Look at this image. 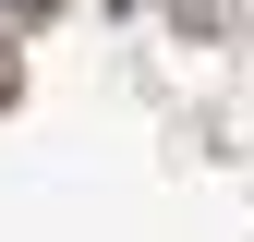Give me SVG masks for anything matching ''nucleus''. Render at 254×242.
<instances>
[{
    "mask_svg": "<svg viewBox=\"0 0 254 242\" xmlns=\"http://www.w3.org/2000/svg\"><path fill=\"white\" fill-rule=\"evenodd\" d=\"M182 24H194V37H218V24H230V0H182Z\"/></svg>",
    "mask_w": 254,
    "mask_h": 242,
    "instance_id": "nucleus-1",
    "label": "nucleus"
}]
</instances>
